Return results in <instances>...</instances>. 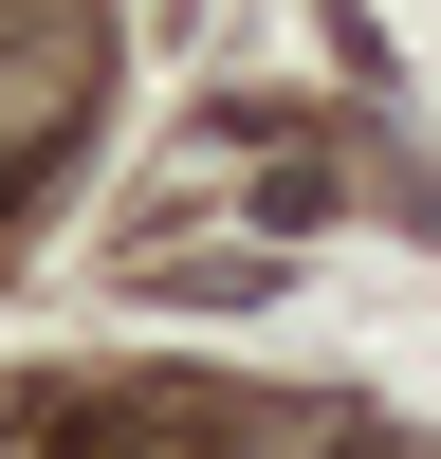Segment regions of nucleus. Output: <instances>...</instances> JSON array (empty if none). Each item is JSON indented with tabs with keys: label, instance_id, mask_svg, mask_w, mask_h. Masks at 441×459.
Masks as SVG:
<instances>
[{
	"label": "nucleus",
	"instance_id": "obj_1",
	"mask_svg": "<svg viewBox=\"0 0 441 459\" xmlns=\"http://www.w3.org/2000/svg\"><path fill=\"white\" fill-rule=\"evenodd\" d=\"M56 110H74V56H19L0 74V166H19V129H56Z\"/></svg>",
	"mask_w": 441,
	"mask_h": 459
}]
</instances>
